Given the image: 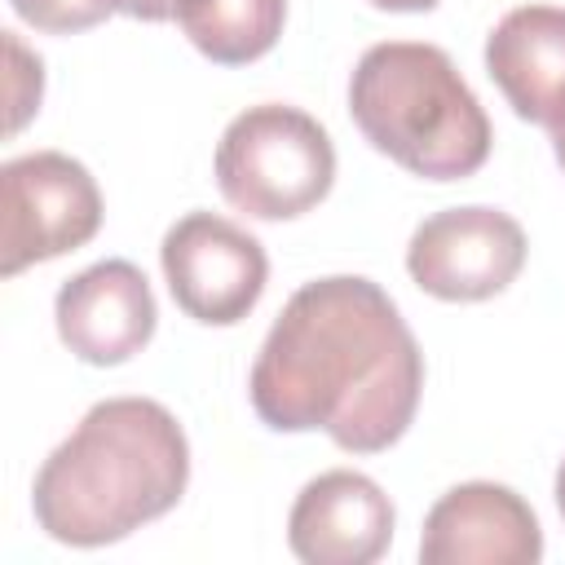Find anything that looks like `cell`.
I'll return each mask as SVG.
<instances>
[{
	"label": "cell",
	"mask_w": 565,
	"mask_h": 565,
	"mask_svg": "<svg viewBox=\"0 0 565 565\" xmlns=\"http://www.w3.org/2000/svg\"><path fill=\"white\" fill-rule=\"evenodd\" d=\"M247 393L274 433L322 428L340 450L375 455L402 441L419 411L424 353L380 282L331 274L282 305Z\"/></svg>",
	"instance_id": "1"
},
{
	"label": "cell",
	"mask_w": 565,
	"mask_h": 565,
	"mask_svg": "<svg viewBox=\"0 0 565 565\" xmlns=\"http://www.w3.org/2000/svg\"><path fill=\"white\" fill-rule=\"evenodd\" d=\"M190 486V441L154 397H106L53 446L31 486L35 525L66 547H106L159 521Z\"/></svg>",
	"instance_id": "2"
},
{
	"label": "cell",
	"mask_w": 565,
	"mask_h": 565,
	"mask_svg": "<svg viewBox=\"0 0 565 565\" xmlns=\"http://www.w3.org/2000/svg\"><path fill=\"white\" fill-rule=\"evenodd\" d=\"M362 137L428 181H463L490 159V119L450 53L419 40L371 44L349 79Z\"/></svg>",
	"instance_id": "3"
},
{
	"label": "cell",
	"mask_w": 565,
	"mask_h": 565,
	"mask_svg": "<svg viewBox=\"0 0 565 565\" xmlns=\"http://www.w3.org/2000/svg\"><path fill=\"white\" fill-rule=\"evenodd\" d=\"M335 181L327 128L282 102L234 115L216 141V185L230 207L256 221H291L318 207Z\"/></svg>",
	"instance_id": "4"
},
{
	"label": "cell",
	"mask_w": 565,
	"mask_h": 565,
	"mask_svg": "<svg viewBox=\"0 0 565 565\" xmlns=\"http://www.w3.org/2000/svg\"><path fill=\"white\" fill-rule=\"evenodd\" d=\"M0 274L66 256L102 230V190L93 172L62 150H31L0 168Z\"/></svg>",
	"instance_id": "5"
},
{
	"label": "cell",
	"mask_w": 565,
	"mask_h": 565,
	"mask_svg": "<svg viewBox=\"0 0 565 565\" xmlns=\"http://www.w3.org/2000/svg\"><path fill=\"white\" fill-rule=\"evenodd\" d=\"M159 265L177 309L203 327L243 322L269 282L260 238L216 212H185L177 225H168Z\"/></svg>",
	"instance_id": "6"
},
{
	"label": "cell",
	"mask_w": 565,
	"mask_h": 565,
	"mask_svg": "<svg viewBox=\"0 0 565 565\" xmlns=\"http://www.w3.org/2000/svg\"><path fill=\"white\" fill-rule=\"evenodd\" d=\"M525 252V230L508 212L468 203L433 212L415 225L406 243V269L419 291L450 305H477L512 287Z\"/></svg>",
	"instance_id": "7"
},
{
	"label": "cell",
	"mask_w": 565,
	"mask_h": 565,
	"mask_svg": "<svg viewBox=\"0 0 565 565\" xmlns=\"http://www.w3.org/2000/svg\"><path fill=\"white\" fill-rule=\"evenodd\" d=\"M62 344L88 366H119L154 335L159 305L146 274L132 260H97L66 278L53 300Z\"/></svg>",
	"instance_id": "8"
},
{
	"label": "cell",
	"mask_w": 565,
	"mask_h": 565,
	"mask_svg": "<svg viewBox=\"0 0 565 565\" xmlns=\"http://www.w3.org/2000/svg\"><path fill=\"white\" fill-rule=\"evenodd\" d=\"M543 556V530L534 508L499 481L450 486L424 516V565H534Z\"/></svg>",
	"instance_id": "9"
},
{
	"label": "cell",
	"mask_w": 565,
	"mask_h": 565,
	"mask_svg": "<svg viewBox=\"0 0 565 565\" xmlns=\"http://www.w3.org/2000/svg\"><path fill=\"white\" fill-rule=\"evenodd\" d=\"M393 499L353 468L318 472L291 503L287 543L305 565H371L393 543Z\"/></svg>",
	"instance_id": "10"
},
{
	"label": "cell",
	"mask_w": 565,
	"mask_h": 565,
	"mask_svg": "<svg viewBox=\"0 0 565 565\" xmlns=\"http://www.w3.org/2000/svg\"><path fill=\"white\" fill-rule=\"evenodd\" d=\"M486 71L508 97V106L539 124H565V9L521 4L494 22L486 35Z\"/></svg>",
	"instance_id": "11"
},
{
	"label": "cell",
	"mask_w": 565,
	"mask_h": 565,
	"mask_svg": "<svg viewBox=\"0 0 565 565\" xmlns=\"http://www.w3.org/2000/svg\"><path fill=\"white\" fill-rule=\"evenodd\" d=\"M177 22L203 57L221 66H247L278 44L287 0H181Z\"/></svg>",
	"instance_id": "12"
},
{
	"label": "cell",
	"mask_w": 565,
	"mask_h": 565,
	"mask_svg": "<svg viewBox=\"0 0 565 565\" xmlns=\"http://www.w3.org/2000/svg\"><path fill=\"white\" fill-rule=\"evenodd\" d=\"M22 22L49 35H75L115 13V0H9Z\"/></svg>",
	"instance_id": "13"
},
{
	"label": "cell",
	"mask_w": 565,
	"mask_h": 565,
	"mask_svg": "<svg viewBox=\"0 0 565 565\" xmlns=\"http://www.w3.org/2000/svg\"><path fill=\"white\" fill-rule=\"evenodd\" d=\"M4 53H9V62H13V79H9V132H18L26 119H31V110H40V93H44V66H40V57L35 53H26L22 49V40L13 35V31H4Z\"/></svg>",
	"instance_id": "14"
},
{
	"label": "cell",
	"mask_w": 565,
	"mask_h": 565,
	"mask_svg": "<svg viewBox=\"0 0 565 565\" xmlns=\"http://www.w3.org/2000/svg\"><path fill=\"white\" fill-rule=\"evenodd\" d=\"M177 4L181 0H115L119 13L141 18V22H168V18H177Z\"/></svg>",
	"instance_id": "15"
},
{
	"label": "cell",
	"mask_w": 565,
	"mask_h": 565,
	"mask_svg": "<svg viewBox=\"0 0 565 565\" xmlns=\"http://www.w3.org/2000/svg\"><path fill=\"white\" fill-rule=\"evenodd\" d=\"M375 9H388V13H428L437 0H371Z\"/></svg>",
	"instance_id": "16"
},
{
	"label": "cell",
	"mask_w": 565,
	"mask_h": 565,
	"mask_svg": "<svg viewBox=\"0 0 565 565\" xmlns=\"http://www.w3.org/2000/svg\"><path fill=\"white\" fill-rule=\"evenodd\" d=\"M556 508H561V521H565V459L556 468Z\"/></svg>",
	"instance_id": "17"
},
{
	"label": "cell",
	"mask_w": 565,
	"mask_h": 565,
	"mask_svg": "<svg viewBox=\"0 0 565 565\" xmlns=\"http://www.w3.org/2000/svg\"><path fill=\"white\" fill-rule=\"evenodd\" d=\"M552 150H556V163L565 168V124H561V128H552Z\"/></svg>",
	"instance_id": "18"
}]
</instances>
